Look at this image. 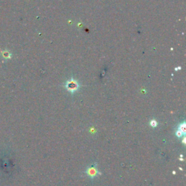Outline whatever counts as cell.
Returning <instances> with one entry per match:
<instances>
[{
	"label": "cell",
	"instance_id": "3957f363",
	"mask_svg": "<svg viewBox=\"0 0 186 186\" xmlns=\"http://www.w3.org/2000/svg\"><path fill=\"white\" fill-rule=\"evenodd\" d=\"M178 130H180V132H182V133L185 134V131H186V126H185V122H183V123L180 124V125H179Z\"/></svg>",
	"mask_w": 186,
	"mask_h": 186
},
{
	"label": "cell",
	"instance_id": "7a4b0ae2",
	"mask_svg": "<svg viewBox=\"0 0 186 186\" xmlns=\"http://www.w3.org/2000/svg\"><path fill=\"white\" fill-rule=\"evenodd\" d=\"M86 173L87 175L89 177H90L91 178H95V177L97 176L99 172L97 169V164H95V165L94 166L88 168V169L86 170Z\"/></svg>",
	"mask_w": 186,
	"mask_h": 186
},
{
	"label": "cell",
	"instance_id": "5b68a950",
	"mask_svg": "<svg viewBox=\"0 0 186 186\" xmlns=\"http://www.w3.org/2000/svg\"><path fill=\"white\" fill-rule=\"evenodd\" d=\"M150 126H151L152 127H156L157 125H158V122H157L156 120H151L150 121Z\"/></svg>",
	"mask_w": 186,
	"mask_h": 186
},
{
	"label": "cell",
	"instance_id": "277c9868",
	"mask_svg": "<svg viewBox=\"0 0 186 186\" xmlns=\"http://www.w3.org/2000/svg\"><path fill=\"white\" fill-rule=\"evenodd\" d=\"M2 56L4 57V58H7V59H9V58H11V55L9 53L8 51H5V52H2Z\"/></svg>",
	"mask_w": 186,
	"mask_h": 186
},
{
	"label": "cell",
	"instance_id": "6da1fadb",
	"mask_svg": "<svg viewBox=\"0 0 186 186\" xmlns=\"http://www.w3.org/2000/svg\"><path fill=\"white\" fill-rule=\"evenodd\" d=\"M65 87L66 88V90H68L70 93H74L76 91H77L79 87V84L78 83L77 80H75L74 79H70L65 82Z\"/></svg>",
	"mask_w": 186,
	"mask_h": 186
},
{
	"label": "cell",
	"instance_id": "8992f818",
	"mask_svg": "<svg viewBox=\"0 0 186 186\" xmlns=\"http://www.w3.org/2000/svg\"><path fill=\"white\" fill-rule=\"evenodd\" d=\"M176 135L178 136V137H181L182 135H185V134H184L183 133H182V132H180V130H177V132H176Z\"/></svg>",
	"mask_w": 186,
	"mask_h": 186
}]
</instances>
